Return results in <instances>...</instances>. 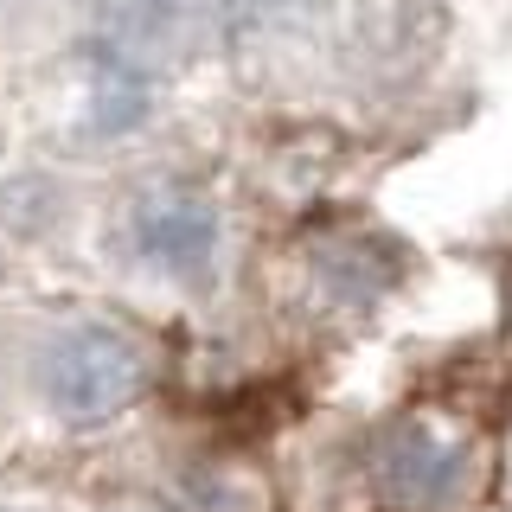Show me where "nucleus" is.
Wrapping results in <instances>:
<instances>
[{
	"label": "nucleus",
	"instance_id": "2",
	"mask_svg": "<svg viewBox=\"0 0 512 512\" xmlns=\"http://www.w3.org/2000/svg\"><path fill=\"white\" fill-rule=\"evenodd\" d=\"M474 480V442L442 416H404L378 442V487L410 512H442Z\"/></svg>",
	"mask_w": 512,
	"mask_h": 512
},
{
	"label": "nucleus",
	"instance_id": "4",
	"mask_svg": "<svg viewBox=\"0 0 512 512\" xmlns=\"http://www.w3.org/2000/svg\"><path fill=\"white\" fill-rule=\"evenodd\" d=\"M96 13H103V52L148 77L167 71L199 26V0H96Z\"/></svg>",
	"mask_w": 512,
	"mask_h": 512
},
{
	"label": "nucleus",
	"instance_id": "6",
	"mask_svg": "<svg viewBox=\"0 0 512 512\" xmlns=\"http://www.w3.org/2000/svg\"><path fill=\"white\" fill-rule=\"evenodd\" d=\"M224 13L244 32H269V26H288L295 13H308V0H224Z\"/></svg>",
	"mask_w": 512,
	"mask_h": 512
},
{
	"label": "nucleus",
	"instance_id": "3",
	"mask_svg": "<svg viewBox=\"0 0 512 512\" xmlns=\"http://www.w3.org/2000/svg\"><path fill=\"white\" fill-rule=\"evenodd\" d=\"M128 256L148 263L154 276H173V282H205L218 263V244H224V224H218V205L205 192H186V186H154L128 205Z\"/></svg>",
	"mask_w": 512,
	"mask_h": 512
},
{
	"label": "nucleus",
	"instance_id": "1",
	"mask_svg": "<svg viewBox=\"0 0 512 512\" xmlns=\"http://www.w3.org/2000/svg\"><path fill=\"white\" fill-rule=\"evenodd\" d=\"M141 352L116 327H64L39 352V391L64 423H103L141 397Z\"/></svg>",
	"mask_w": 512,
	"mask_h": 512
},
{
	"label": "nucleus",
	"instance_id": "5",
	"mask_svg": "<svg viewBox=\"0 0 512 512\" xmlns=\"http://www.w3.org/2000/svg\"><path fill=\"white\" fill-rule=\"evenodd\" d=\"M141 109H148V71H135V64H122L116 52L96 58L90 71V116L103 135H116V128H135Z\"/></svg>",
	"mask_w": 512,
	"mask_h": 512
}]
</instances>
